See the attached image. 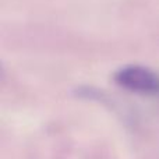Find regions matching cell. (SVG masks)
I'll use <instances>...</instances> for the list:
<instances>
[{
    "instance_id": "cell-1",
    "label": "cell",
    "mask_w": 159,
    "mask_h": 159,
    "mask_svg": "<svg viewBox=\"0 0 159 159\" xmlns=\"http://www.w3.org/2000/svg\"><path fill=\"white\" fill-rule=\"evenodd\" d=\"M115 80L120 87L141 95H158L159 77L141 66H129L119 70Z\"/></svg>"
}]
</instances>
